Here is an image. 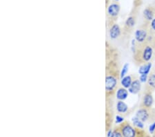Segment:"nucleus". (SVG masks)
I'll return each instance as SVG.
<instances>
[{
	"mask_svg": "<svg viewBox=\"0 0 155 137\" xmlns=\"http://www.w3.org/2000/svg\"><path fill=\"white\" fill-rule=\"evenodd\" d=\"M154 53V46L151 44H137L136 51L133 53V58L137 64H141L149 62Z\"/></svg>",
	"mask_w": 155,
	"mask_h": 137,
	"instance_id": "f257e3e1",
	"label": "nucleus"
},
{
	"mask_svg": "<svg viewBox=\"0 0 155 137\" xmlns=\"http://www.w3.org/2000/svg\"><path fill=\"white\" fill-rule=\"evenodd\" d=\"M118 71H114L112 69V72L107 71L106 77V91L107 96H112L117 91L118 85Z\"/></svg>",
	"mask_w": 155,
	"mask_h": 137,
	"instance_id": "f03ea898",
	"label": "nucleus"
},
{
	"mask_svg": "<svg viewBox=\"0 0 155 137\" xmlns=\"http://www.w3.org/2000/svg\"><path fill=\"white\" fill-rule=\"evenodd\" d=\"M150 33L149 24H145L134 32V39L137 44L146 43Z\"/></svg>",
	"mask_w": 155,
	"mask_h": 137,
	"instance_id": "7ed1b4c3",
	"label": "nucleus"
},
{
	"mask_svg": "<svg viewBox=\"0 0 155 137\" xmlns=\"http://www.w3.org/2000/svg\"><path fill=\"white\" fill-rule=\"evenodd\" d=\"M119 128L123 137H137L138 136V130L127 122L121 123Z\"/></svg>",
	"mask_w": 155,
	"mask_h": 137,
	"instance_id": "20e7f679",
	"label": "nucleus"
},
{
	"mask_svg": "<svg viewBox=\"0 0 155 137\" xmlns=\"http://www.w3.org/2000/svg\"><path fill=\"white\" fill-rule=\"evenodd\" d=\"M120 5L118 2H114V3L110 4L107 9V14L109 20L112 22V24H114V22L117 20V18L120 12Z\"/></svg>",
	"mask_w": 155,
	"mask_h": 137,
	"instance_id": "39448f33",
	"label": "nucleus"
},
{
	"mask_svg": "<svg viewBox=\"0 0 155 137\" xmlns=\"http://www.w3.org/2000/svg\"><path fill=\"white\" fill-rule=\"evenodd\" d=\"M145 92H153L155 90V67L148 75V79L145 87Z\"/></svg>",
	"mask_w": 155,
	"mask_h": 137,
	"instance_id": "423d86ee",
	"label": "nucleus"
},
{
	"mask_svg": "<svg viewBox=\"0 0 155 137\" xmlns=\"http://www.w3.org/2000/svg\"><path fill=\"white\" fill-rule=\"evenodd\" d=\"M154 103V98L152 92H145V94L142 99L141 108L150 109Z\"/></svg>",
	"mask_w": 155,
	"mask_h": 137,
	"instance_id": "0eeeda50",
	"label": "nucleus"
},
{
	"mask_svg": "<svg viewBox=\"0 0 155 137\" xmlns=\"http://www.w3.org/2000/svg\"><path fill=\"white\" fill-rule=\"evenodd\" d=\"M150 109L140 108L136 112V117H137L140 120L143 122H146L150 119Z\"/></svg>",
	"mask_w": 155,
	"mask_h": 137,
	"instance_id": "6e6552de",
	"label": "nucleus"
},
{
	"mask_svg": "<svg viewBox=\"0 0 155 137\" xmlns=\"http://www.w3.org/2000/svg\"><path fill=\"white\" fill-rule=\"evenodd\" d=\"M143 18L146 24H149L155 17V9L152 6H148L144 9Z\"/></svg>",
	"mask_w": 155,
	"mask_h": 137,
	"instance_id": "1a4fd4ad",
	"label": "nucleus"
},
{
	"mask_svg": "<svg viewBox=\"0 0 155 137\" xmlns=\"http://www.w3.org/2000/svg\"><path fill=\"white\" fill-rule=\"evenodd\" d=\"M121 30L119 24L114 23L110 27L109 36L112 39H116L121 36Z\"/></svg>",
	"mask_w": 155,
	"mask_h": 137,
	"instance_id": "9d476101",
	"label": "nucleus"
},
{
	"mask_svg": "<svg viewBox=\"0 0 155 137\" xmlns=\"http://www.w3.org/2000/svg\"><path fill=\"white\" fill-rule=\"evenodd\" d=\"M141 83L139 80V79H134L132 81L130 87H129L128 91L132 94H137L141 91Z\"/></svg>",
	"mask_w": 155,
	"mask_h": 137,
	"instance_id": "9b49d317",
	"label": "nucleus"
},
{
	"mask_svg": "<svg viewBox=\"0 0 155 137\" xmlns=\"http://www.w3.org/2000/svg\"><path fill=\"white\" fill-rule=\"evenodd\" d=\"M136 24V17L132 15L130 16L127 18L126 22H125V26L124 30L125 31L128 32L132 31V29L134 26V25Z\"/></svg>",
	"mask_w": 155,
	"mask_h": 137,
	"instance_id": "f8f14e48",
	"label": "nucleus"
},
{
	"mask_svg": "<svg viewBox=\"0 0 155 137\" xmlns=\"http://www.w3.org/2000/svg\"><path fill=\"white\" fill-rule=\"evenodd\" d=\"M128 91L127 89L124 88V87H120V88L117 89L116 91V97L119 101H124L126 100L127 96H128Z\"/></svg>",
	"mask_w": 155,
	"mask_h": 137,
	"instance_id": "ddd939ff",
	"label": "nucleus"
},
{
	"mask_svg": "<svg viewBox=\"0 0 155 137\" xmlns=\"http://www.w3.org/2000/svg\"><path fill=\"white\" fill-rule=\"evenodd\" d=\"M151 69H152L151 62H147V63L143 64L139 67V74L140 75H143V74L148 75L150 73Z\"/></svg>",
	"mask_w": 155,
	"mask_h": 137,
	"instance_id": "4468645a",
	"label": "nucleus"
},
{
	"mask_svg": "<svg viewBox=\"0 0 155 137\" xmlns=\"http://www.w3.org/2000/svg\"><path fill=\"white\" fill-rule=\"evenodd\" d=\"M117 110L120 114H125L128 110V106L123 101H119L117 103Z\"/></svg>",
	"mask_w": 155,
	"mask_h": 137,
	"instance_id": "2eb2a0df",
	"label": "nucleus"
},
{
	"mask_svg": "<svg viewBox=\"0 0 155 137\" xmlns=\"http://www.w3.org/2000/svg\"><path fill=\"white\" fill-rule=\"evenodd\" d=\"M133 81V79L132 78L131 76H126L124 77L123 78L121 79V84L123 87L126 89H129V87H130L131 84Z\"/></svg>",
	"mask_w": 155,
	"mask_h": 137,
	"instance_id": "dca6fc26",
	"label": "nucleus"
},
{
	"mask_svg": "<svg viewBox=\"0 0 155 137\" xmlns=\"http://www.w3.org/2000/svg\"><path fill=\"white\" fill-rule=\"evenodd\" d=\"M132 123H133V125L137 129H143L144 128V124L143 122L139 119L137 117H133L132 119Z\"/></svg>",
	"mask_w": 155,
	"mask_h": 137,
	"instance_id": "f3484780",
	"label": "nucleus"
},
{
	"mask_svg": "<svg viewBox=\"0 0 155 137\" xmlns=\"http://www.w3.org/2000/svg\"><path fill=\"white\" fill-rule=\"evenodd\" d=\"M128 69H129V64L126 63L123 66V68H122L121 73H120V79H122L124 77L126 76L127 71H128Z\"/></svg>",
	"mask_w": 155,
	"mask_h": 137,
	"instance_id": "a211bd4d",
	"label": "nucleus"
},
{
	"mask_svg": "<svg viewBox=\"0 0 155 137\" xmlns=\"http://www.w3.org/2000/svg\"><path fill=\"white\" fill-rule=\"evenodd\" d=\"M110 137H123V135H122L119 128H118V129H114Z\"/></svg>",
	"mask_w": 155,
	"mask_h": 137,
	"instance_id": "6ab92c4d",
	"label": "nucleus"
},
{
	"mask_svg": "<svg viewBox=\"0 0 155 137\" xmlns=\"http://www.w3.org/2000/svg\"><path fill=\"white\" fill-rule=\"evenodd\" d=\"M148 75H147V74L140 75V77H139V80L141 81V83H147V79H148Z\"/></svg>",
	"mask_w": 155,
	"mask_h": 137,
	"instance_id": "aec40b11",
	"label": "nucleus"
},
{
	"mask_svg": "<svg viewBox=\"0 0 155 137\" xmlns=\"http://www.w3.org/2000/svg\"><path fill=\"white\" fill-rule=\"evenodd\" d=\"M149 28L153 33H155V17L149 23Z\"/></svg>",
	"mask_w": 155,
	"mask_h": 137,
	"instance_id": "412c9836",
	"label": "nucleus"
},
{
	"mask_svg": "<svg viewBox=\"0 0 155 137\" xmlns=\"http://www.w3.org/2000/svg\"><path fill=\"white\" fill-rule=\"evenodd\" d=\"M124 118L119 115H117L115 117V123L116 124H121L122 123H124Z\"/></svg>",
	"mask_w": 155,
	"mask_h": 137,
	"instance_id": "4be33fe9",
	"label": "nucleus"
},
{
	"mask_svg": "<svg viewBox=\"0 0 155 137\" xmlns=\"http://www.w3.org/2000/svg\"><path fill=\"white\" fill-rule=\"evenodd\" d=\"M149 132L150 134H154L155 132V121L152 123L149 127Z\"/></svg>",
	"mask_w": 155,
	"mask_h": 137,
	"instance_id": "5701e85b",
	"label": "nucleus"
},
{
	"mask_svg": "<svg viewBox=\"0 0 155 137\" xmlns=\"http://www.w3.org/2000/svg\"><path fill=\"white\" fill-rule=\"evenodd\" d=\"M114 1H115L116 2H118L119 1V0H114Z\"/></svg>",
	"mask_w": 155,
	"mask_h": 137,
	"instance_id": "b1692460",
	"label": "nucleus"
}]
</instances>
